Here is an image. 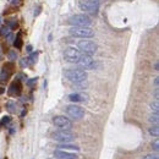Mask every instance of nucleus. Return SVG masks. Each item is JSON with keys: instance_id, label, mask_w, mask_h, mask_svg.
Segmentation results:
<instances>
[{"instance_id": "nucleus-1", "label": "nucleus", "mask_w": 159, "mask_h": 159, "mask_svg": "<svg viewBox=\"0 0 159 159\" xmlns=\"http://www.w3.org/2000/svg\"><path fill=\"white\" fill-rule=\"evenodd\" d=\"M65 77L74 82V83H80V82H84L87 79V72L83 69H67L64 71Z\"/></svg>"}, {"instance_id": "nucleus-2", "label": "nucleus", "mask_w": 159, "mask_h": 159, "mask_svg": "<svg viewBox=\"0 0 159 159\" xmlns=\"http://www.w3.org/2000/svg\"><path fill=\"white\" fill-rule=\"evenodd\" d=\"M69 33L72 37L82 38V39H89L94 36V31L91 30L89 27H71L69 30Z\"/></svg>"}, {"instance_id": "nucleus-3", "label": "nucleus", "mask_w": 159, "mask_h": 159, "mask_svg": "<svg viewBox=\"0 0 159 159\" xmlns=\"http://www.w3.org/2000/svg\"><path fill=\"white\" fill-rule=\"evenodd\" d=\"M67 23L71 25L72 27H88V26H91L92 20H91L89 16H87L84 14H80V15L71 16L67 20Z\"/></svg>"}, {"instance_id": "nucleus-4", "label": "nucleus", "mask_w": 159, "mask_h": 159, "mask_svg": "<svg viewBox=\"0 0 159 159\" xmlns=\"http://www.w3.org/2000/svg\"><path fill=\"white\" fill-rule=\"evenodd\" d=\"M80 9L83 12H87L91 15H97V12L99 11V1L98 0H81Z\"/></svg>"}, {"instance_id": "nucleus-5", "label": "nucleus", "mask_w": 159, "mask_h": 159, "mask_svg": "<svg viewBox=\"0 0 159 159\" xmlns=\"http://www.w3.org/2000/svg\"><path fill=\"white\" fill-rule=\"evenodd\" d=\"M77 47L80 52H82V54H88V55H93L98 49V45L89 39L80 40L77 43Z\"/></svg>"}, {"instance_id": "nucleus-6", "label": "nucleus", "mask_w": 159, "mask_h": 159, "mask_svg": "<svg viewBox=\"0 0 159 159\" xmlns=\"http://www.w3.org/2000/svg\"><path fill=\"white\" fill-rule=\"evenodd\" d=\"M53 124L59 129V130H64V131H70L72 129V121L66 118V116H55L53 119Z\"/></svg>"}, {"instance_id": "nucleus-7", "label": "nucleus", "mask_w": 159, "mask_h": 159, "mask_svg": "<svg viewBox=\"0 0 159 159\" xmlns=\"http://www.w3.org/2000/svg\"><path fill=\"white\" fill-rule=\"evenodd\" d=\"M80 57H81V52L76 48H72V47L66 48L64 52V59L70 64H76L79 61Z\"/></svg>"}, {"instance_id": "nucleus-8", "label": "nucleus", "mask_w": 159, "mask_h": 159, "mask_svg": "<svg viewBox=\"0 0 159 159\" xmlns=\"http://www.w3.org/2000/svg\"><path fill=\"white\" fill-rule=\"evenodd\" d=\"M66 113H67V115H69L71 119H74V120H81L84 116V109L79 107V105H75V104L67 105Z\"/></svg>"}, {"instance_id": "nucleus-9", "label": "nucleus", "mask_w": 159, "mask_h": 159, "mask_svg": "<svg viewBox=\"0 0 159 159\" xmlns=\"http://www.w3.org/2000/svg\"><path fill=\"white\" fill-rule=\"evenodd\" d=\"M53 139H55V141H58V142H60V143H67V142L74 139V135L70 131L59 130V131H55L53 134Z\"/></svg>"}, {"instance_id": "nucleus-10", "label": "nucleus", "mask_w": 159, "mask_h": 159, "mask_svg": "<svg viewBox=\"0 0 159 159\" xmlns=\"http://www.w3.org/2000/svg\"><path fill=\"white\" fill-rule=\"evenodd\" d=\"M77 62H79L80 66H81L83 70H92V69L94 67V65H96L93 58H92L91 55H88V54H81V57H80V59Z\"/></svg>"}, {"instance_id": "nucleus-11", "label": "nucleus", "mask_w": 159, "mask_h": 159, "mask_svg": "<svg viewBox=\"0 0 159 159\" xmlns=\"http://www.w3.org/2000/svg\"><path fill=\"white\" fill-rule=\"evenodd\" d=\"M54 156H55L57 159H77L79 158V156L75 154V153H69V152H64V151H59V149H55Z\"/></svg>"}, {"instance_id": "nucleus-12", "label": "nucleus", "mask_w": 159, "mask_h": 159, "mask_svg": "<svg viewBox=\"0 0 159 159\" xmlns=\"http://www.w3.org/2000/svg\"><path fill=\"white\" fill-rule=\"evenodd\" d=\"M21 91H22V87H21L20 81H15L11 83V86L9 88V94L12 97H17L21 94Z\"/></svg>"}, {"instance_id": "nucleus-13", "label": "nucleus", "mask_w": 159, "mask_h": 159, "mask_svg": "<svg viewBox=\"0 0 159 159\" xmlns=\"http://www.w3.org/2000/svg\"><path fill=\"white\" fill-rule=\"evenodd\" d=\"M57 149L64 151V152H69V153H77V152H80V148L75 144H60Z\"/></svg>"}, {"instance_id": "nucleus-14", "label": "nucleus", "mask_w": 159, "mask_h": 159, "mask_svg": "<svg viewBox=\"0 0 159 159\" xmlns=\"http://www.w3.org/2000/svg\"><path fill=\"white\" fill-rule=\"evenodd\" d=\"M69 99L71 102H75V103H81V102H84L87 99V97L84 94H80V93H74V94H70L69 96Z\"/></svg>"}, {"instance_id": "nucleus-15", "label": "nucleus", "mask_w": 159, "mask_h": 159, "mask_svg": "<svg viewBox=\"0 0 159 159\" xmlns=\"http://www.w3.org/2000/svg\"><path fill=\"white\" fill-rule=\"evenodd\" d=\"M10 74H11V70H9L7 67H4V69L1 70V72H0V80H2V81L7 80L9 76H10Z\"/></svg>"}, {"instance_id": "nucleus-16", "label": "nucleus", "mask_w": 159, "mask_h": 159, "mask_svg": "<svg viewBox=\"0 0 159 159\" xmlns=\"http://www.w3.org/2000/svg\"><path fill=\"white\" fill-rule=\"evenodd\" d=\"M148 121L153 125H158L159 122V116H158V113H152V115L148 118Z\"/></svg>"}, {"instance_id": "nucleus-17", "label": "nucleus", "mask_w": 159, "mask_h": 159, "mask_svg": "<svg viewBox=\"0 0 159 159\" xmlns=\"http://www.w3.org/2000/svg\"><path fill=\"white\" fill-rule=\"evenodd\" d=\"M149 135L151 136H154V137H158L159 136V127L158 125H154L149 129Z\"/></svg>"}, {"instance_id": "nucleus-18", "label": "nucleus", "mask_w": 159, "mask_h": 159, "mask_svg": "<svg viewBox=\"0 0 159 159\" xmlns=\"http://www.w3.org/2000/svg\"><path fill=\"white\" fill-rule=\"evenodd\" d=\"M151 109H152V111H153V113H158L159 111L158 100H154V102H152V103H151Z\"/></svg>"}, {"instance_id": "nucleus-19", "label": "nucleus", "mask_w": 159, "mask_h": 159, "mask_svg": "<svg viewBox=\"0 0 159 159\" xmlns=\"http://www.w3.org/2000/svg\"><path fill=\"white\" fill-rule=\"evenodd\" d=\"M14 45H15L17 49H21V47H22V38H21V34H17L16 39L14 42Z\"/></svg>"}, {"instance_id": "nucleus-20", "label": "nucleus", "mask_w": 159, "mask_h": 159, "mask_svg": "<svg viewBox=\"0 0 159 159\" xmlns=\"http://www.w3.org/2000/svg\"><path fill=\"white\" fill-rule=\"evenodd\" d=\"M0 33H1L2 36H9V34H10V28H9L7 26H4V27L0 28Z\"/></svg>"}, {"instance_id": "nucleus-21", "label": "nucleus", "mask_w": 159, "mask_h": 159, "mask_svg": "<svg viewBox=\"0 0 159 159\" xmlns=\"http://www.w3.org/2000/svg\"><path fill=\"white\" fill-rule=\"evenodd\" d=\"M143 159H159V157H158V154H147V156H144L143 157Z\"/></svg>"}, {"instance_id": "nucleus-22", "label": "nucleus", "mask_w": 159, "mask_h": 159, "mask_svg": "<svg viewBox=\"0 0 159 159\" xmlns=\"http://www.w3.org/2000/svg\"><path fill=\"white\" fill-rule=\"evenodd\" d=\"M152 148H153L156 152H158V149H159V141L158 139H156V141L152 143Z\"/></svg>"}, {"instance_id": "nucleus-23", "label": "nucleus", "mask_w": 159, "mask_h": 159, "mask_svg": "<svg viewBox=\"0 0 159 159\" xmlns=\"http://www.w3.org/2000/svg\"><path fill=\"white\" fill-rule=\"evenodd\" d=\"M36 59H37V53H32V54H31V57L28 58V61H31V62L33 64V62L36 61Z\"/></svg>"}, {"instance_id": "nucleus-24", "label": "nucleus", "mask_w": 159, "mask_h": 159, "mask_svg": "<svg viewBox=\"0 0 159 159\" xmlns=\"http://www.w3.org/2000/svg\"><path fill=\"white\" fill-rule=\"evenodd\" d=\"M10 116H5V118H2V121H1V125H6V124H9L10 122Z\"/></svg>"}, {"instance_id": "nucleus-25", "label": "nucleus", "mask_w": 159, "mask_h": 159, "mask_svg": "<svg viewBox=\"0 0 159 159\" xmlns=\"http://www.w3.org/2000/svg\"><path fill=\"white\" fill-rule=\"evenodd\" d=\"M17 26V22L16 21H10V25H7L9 28H15Z\"/></svg>"}, {"instance_id": "nucleus-26", "label": "nucleus", "mask_w": 159, "mask_h": 159, "mask_svg": "<svg viewBox=\"0 0 159 159\" xmlns=\"http://www.w3.org/2000/svg\"><path fill=\"white\" fill-rule=\"evenodd\" d=\"M16 57H17V55H16V53H15V52H12V50H11V52L9 53V58H10L11 60L16 59Z\"/></svg>"}, {"instance_id": "nucleus-27", "label": "nucleus", "mask_w": 159, "mask_h": 159, "mask_svg": "<svg viewBox=\"0 0 159 159\" xmlns=\"http://www.w3.org/2000/svg\"><path fill=\"white\" fill-rule=\"evenodd\" d=\"M154 98H156V100H158V98H159V92H158V88H156V91H154Z\"/></svg>"}, {"instance_id": "nucleus-28", "label": "nucleus", "mask_w": 159, "mask_h": 159, "mask_svg": "<svg viewBox=\"0 0 159 159\" xmlns=\"http://www.w3.org/2000/svg\"><path fill=\"white\" fill-rule=\"evenodd\" d=\"M37 82V79H32V80H30L28 81V86H32L33 83H36Z\"/></svg>"}, {"instance_id": "nucleus-29", "label": "nucleus", "mask_w": 159, "mask_h": 159, "mask_svg": "<svg viewBox=\"0 0 159 159\" xmlns=\"http://www.w3.org/2000/svg\"><path fill=\"white\" fill-rule=\"evenodd\" d=\"M158 84H159V79L156 77V79H154V86H156V88H158Z\"/></svg>"}, {"instance_id": "nucleus-30", "label": "nucleus", "mask_w": 159, "mask_h": 159, "mask_svg": "<svg viewBox=\"0 0 159 159\" xmlns=\"http://www.w3.org/2000/svg\"><path fill=\"white\" fill-rule=\"evenodd\" d=\"M17 2H20V5L22 4V0H12V5H16Z\"/></svg>"}, {"instance_id": "nucleus-31", "label": "nucleus", "mask_w": 159, "mask_h": 159, "mask_svg": "<svg viewBox=\"0 0 159 159\" xmlns=\"http://www.w3.org/2000/svg\"><path fill=\"white\" fill-rule=\"evenodd\" d=\"M27 50H28V52H31V50H32V47H31V45H28V47H27Z\"/></svg>"}, {"instance_id": "nucleus-32", "label": "nucleus", "mask_w": 159, "mask_h": 159, "mask_svg": "<svg viewBox=\"0 0 159 159\" xmlns=\"http://www.w3.org/2000/svg\"><path fill=\"white\" fill-rule=\"evenodd\" d=\"M154 69L158 71V62H156V65H154Z\"/></svg>"}, {"instance_id": "nucleus-33", "label": "nucleus", "mask_w": 159, "mask_h": 159, "mask_svg": "<svg viewBox=\"0 0 159 159\" xmlns=\"http://www.w3.org/2000/svg\"><path fill=\"white\" fill-rule=\"evenodd\" d=\"M1 58H2V53H1V48H0V60H1Z\"/></svg>"}, {"instance_id": "nucleus-34", "label": "nucleus", "mask_w": 159, "mask_h": 159, "mask_svg": "<svg viewBox=\"0 0 159 159\" xmlns=\"http://www.w3.org/2000/svg\"><path fill=\"white\" fill-rule=\"evenodd\" d=\"M50 159H52V158H50Z\"/></svg>"}]
</instances>
